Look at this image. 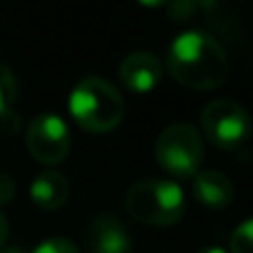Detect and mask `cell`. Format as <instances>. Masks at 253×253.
Here are the masks:
<instances>
[{
	"mask_svg": "<svg viewBox=\"0 0 253 253\" xmlns=\"http://www.w3.org/2000/svg\"><path fill=\"white\" fill-rule=\"evenodd\" d=\"M200 126L205 131V138L222 151H236L251 135L249 114L233 100L209 102L200 114Z\"/></svg>",
	"mask_w": 253,
	"mask_h": 253,
	"instance_id": "5b68a950",
	"label": "cell"
},
{
	"mask_svg": "<svg viewBox=\"0 0 253 253\" xmlns=\"http://www.w3.org/2000/svg\"><path fill=\"white\" fill-rule=\"evenodd\" d=\"M29 196L36 207H40L44 211H56L69 198V182L58 171H42L31 182Z\"/></svg>",
	"mask_w": 253,
	"mask_h": 253,
	"instance_id": "30bf717a",
	"label": "cell"
},
{
	"mask_svg": "<svg viewBox=\"0 0 253 253\" xmlns=\"http://www.w3.org/2000/svg\"><path fill=\"white\" fill-rule=\"evenodd\" d=\"M16 196V180L9 173H0V207L9 205Z\"/></svg>",
	"mask_w": 253,
	"mask_h": 253,
	"instance_id": "5bb4252c",
	"label": "cell"
},
{
	"mask_svg": "<svg viewBox=\"0 0 253 253\" xmlns=\"http://www.w3.org/2000/svg\"><path fill=\"white\" fill-rule=\"evenodd\" d=\"M126 213L140 224L171 227L180 222L187 209V198L178 182L162 178H147L135 182L125 198Z\"/></svg>",
	"mask_w": 253,
	"mask_h": 253,
	"instance_id": "7a4b0ae2",
	"label": "cell"
},
{
	"mask_svg": "<svg viewBox=\"0 0 253 253\" xmlns=\"http://www.w3.org/2000/svg\"><path fill=\"white\" fill-rule=\"evenodd\" d=\"M198 253H227V251L220 249V247H205V249H200Z\"/></svg>",
	"mask_w": 253,
	"mask_h": 253,
	"instance_id": "e0dca14e",
	"label": "cell"
},
{
	"mask_svg": "<svg viewBox=\"0 0 253 253\" xmlns=\"http://www.w3.org/2000/svg\"><path fill=\"white\" fill-rule=\"evenodd\" d=\"M0 253H25V251L18 249V247H0Z\"/></svg>",
	"mask_w": 253,
	"mask_h": 253,
	"instance_id": "ac0fdd59",
	"label": "cell"
},
{
	"mask_svg": "<svg viewBox=\"0 0 253 253\" xmlns=\"http://www.w3.org/2000/svg\"><path fill=\"white\" fill-rule=\"evenodd\" d=\"M231 253H253V218L236 227L231 236Z\"/></svg>",
	"mask_w": 253,
	"mask_h": 253,
	"instance_id": "7c38bea8",
	"label": "cell"
},
{
	"mask_svg": "<svg viewBox=\"0 0 253 253\" xmlns=\"http://www.w3.org/2000/svg\"><path fill=\"white\" fill-rule=\"evenodd\" d=\"M89 247L91 253H129L131 238L116 215L102 213L89 227Z\"/></svg>",
	"mask_w": 253,
	"mask_h": 253,
	"instance_id": "ba28073f",
	"label": "cell"
},
{
	"mask_svg": "<svg viewBox=\"0 0 253 253\" xmlns=\"http://www.w3.org/2000/svg\"><path fill=\"white\" fill-rule=\"evenodd\" d=\"M69 111L83 129L91 133H107L123 123L125 100L111 83L89 76L74 87L69 96Z\"/></svg>",
	"mask_w": 253,
	"mask_h": 253,
	"instance_id": "3957f363",
	"label": "cell"
},
{
	"mask_svg": "<svg viewBox=\"0 0 253 253\" xmlns=\"http://www.w3.org/2000/svg\"><path fill=\"white\" fill-rule=\"evenodd\" d=\"M18 96V83L13 71L0 62V118L13 109V102Z\"/></svg>",
	"mask_w": 253,
	"mask_h": 253,
	"instance_id": "8fae6325",
	"label": "cell"
},
{
	"mask_svg": "<svg viewBox=\"0 0 253 253\" xmlns=\"http://www.w3.org/2000/svg\"><path fill=\"white\" fill-rule=\"evenodd\" d=\"M27 149L40 165H60L71 149L69 126L56 114H40L27 129Z\"/></svg>",
	"mask_w": 253,
	"mask_h": 253,
	"instance_id": "8992f818",
	"label": "cell"
},
{
	"mask_svg": "<svg viewBox=\"0 0 253 253\" xmlns=\"http://www.w3.org/2000/svg\"><path fill=\"white\" fill-rule=\"evenodd\" d=\"M7 231H9V222H7V218H4V213L0 211V247L7 240Z\"/></svg>",
	"mask_w": 253,
	"mask_h": 253,
	"instance_id": "2e32d148",
	"label": "cell"
},
{
	"mask_svg": "<svg viewBox=\"0 0 253 253\" xmlns=\"http://www.w3.org/2000/svg\"><path fill=\"white\" fill-rule=\"evenodd\" d=\"M118 74L129 91L149 93L162 80V65L151 51H131L120 62Z\"/></svg>",
	"mask_w": 253,
	"mask_h": 253,
	"instance_id": "52a82bcc",
	"label": "cell"
},
{
	"mask_svg": "<svg viewBox=\"0 0 253 253\" xmlns=\"http://www.w3.org/2000/svg\"><path fill=\"white\" fill-rule=\"evenodd\" d=\"M31 253H80V251L67 238H49V240L40 242Z\"/></svg>",
	"mask_w": 253,
	"mask_h": 253,
	"instance_id": "4fadbf2b",
	"label": "cell"
},
{
	"mask_svg": "<svg viewBox=\"0 0 253 253\" xmlns=\"http://www.w3.org/2000/svg\"><path fill=\"white\" fill-rule=\"evenodd\" d=\"M193 196L209 209H224L233 202L236 189L222 171H200L193 178Z\"/></svg>",
	"mask_w": 253,
	"mask_h": 253,
	"instance_id": "9c48e42d",
	"label": "cell"
},
{
	"mask_svg": "<svg viewBox=\"0 0 253 253\" xmlns=\"http://www.w3.org/2000/svg\"><path fill=\"white\" fill-rule=\"evenodd\" d=\"M205 158L198 129L187 123L169 125L156 142V160L173 178H196Z\"/></svg>",
	"mask_w": 253,
	"mask_h": 253,
	"instance_id": "277c9868",
	"label": "cell"
},
{
	"mask_svg": "<svg viewBox=\"0 0 253 253\" xmlns=\"http://www.w3.org/2000/svg\"><path fill=\"white\" fill-rule=\"evenodd\" d=\"M169 74L180 84L211 91L229 78V58L222 44L202 31H184L167 51Z\"/></svg>",
	"mask_w": 253,
	"mask_h": 253,
	"instance_id": "6da1fadb",
	"label": "cell"
},
{
	"mask_svg": "<svg viewBox=\"0 0 253 253\" xmlns=\"http://www.w3.org/2000/svg\"><path fill=\"white\" fill-rule=\"evenodd\" d=\"M171 16H173V20H191L193 11H196V4L191 2H175L169 7Z\"/></svg>",
	"mask_w": 253,
	"mask_h": 253,
	"instance_id": "9a60e30c",
	"label": "cell"
}]
</instances>
